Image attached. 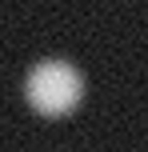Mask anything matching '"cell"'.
<instances>
[{"label": "cell", "instance_id": "obj_1", "mask_svg": "<svg viewBox=\"0 0 148 152\" xmlns=\"http://www.w3.org/2000/svg\"><path fill=\"white\" fill-rule=\"evenodd\" d=\"M80 88H84V76L68 56H40V60H32L28 76H24L28 100L44 112H60V108L76 104Z\"/></svg>", "mask_w": 148, "mask_h": 152}]
</instances>
